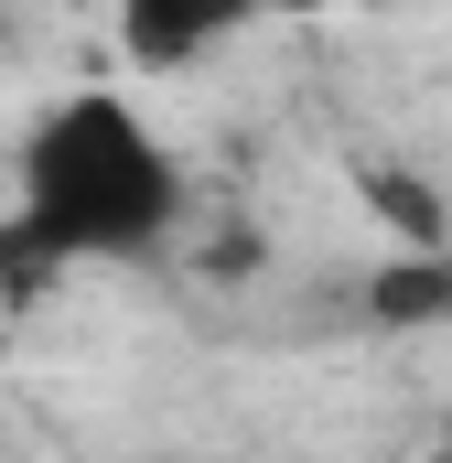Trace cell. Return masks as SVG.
Returning a JSON list of instances; mask_svg holds the SVG:
<instances>
[{"label": "cell", "mask_w": 452, "mask_h": 463, "mask_svg": "<svg viewBox=\"0 0 452 463\" xmlns=\"http://www.w3.org/2000/svg\"><path fill=\"white\" fill-rule=\"evenodd\" d=\"M11 205L54 237L65 259H140L162 248L184 216V162L151 118L108 98V87H76L22 129V173H11Z\"/></svg>", "instance_id": "cell-1"}, {"label": "cell", "mask_w": 452, "mask_h": 463, "mask_svg": "<svg viewBox=\"0 0 452 463\" xmlns=\"http://www.w3.org/2000/svg\"><path fill=\"white\" fill-rule=\"evenodd\" d=\"M248 11L259 0H118V43H129L140 76H173V65H194L226 22H248Z\"/></svg>", "instance_id": "cell-2"}, {"label": "cell", "mask_w": 452, "mask_h": 463, "mask_svg": "<svg viewBox=\"0 0 452 463\" xmlns=\"http://www.w3.org/2000/svg\"><path fill=\"white\" fill-rule=\"evenodd\" d=\"M366 313H377V324H452V237L388 259V269L366 280Z\"/></svg>", "instance_id": "cell-3"}, {"label": "cell", "mask_w": 452, "mask_h": 463, "mask_svg": "<svg viewBox=\"0 0 452 463\" xmlns=\"http://www.w3.org/2000/svg\"><path fill=\"white\" fill-rule=\"evenodd\" d=\"M366 205H377V227H399L410 248H442L452 237V205H442L431 173H388V162H377V173H366Z\"/></svg>", "instance_id": "cell-4"}, {"label": "cell", "mask_w": 452, "mask_h": 463, "mask_svg": "<svg viewBox=\"0 0 452 463\" xmlns=\"http://www.w3.org/2000/svg\"><path fill=\"white\" fill-rule=\"evenodd\" d=\"M355 11H377V0H355Z\"/></svg>", "instance_id": "cell-5"}]
</instances>
